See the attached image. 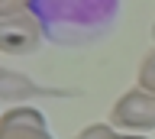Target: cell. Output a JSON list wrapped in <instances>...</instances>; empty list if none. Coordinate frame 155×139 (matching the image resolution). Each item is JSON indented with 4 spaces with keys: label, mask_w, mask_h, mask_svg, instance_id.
<instances>
[{
    "label": "cell",
    "mask_w": 155,
    "mask_h": 139,
    "mask_svg": "<svg viewBox=\"0 0 155 139\" xmlns=\"http://www.w3.org/2000/svg\"><path fill=\"white\" fill-rule=\"evenodd\" d=\"M42 36L65 49L91 45L113 29L120 0H26Z\"/></svg>",
    "instance_id": "obj_1"
},
{
    "label": "cell",
    "mask_w": 155,
    "mask_h": 139,
    "mask_svg": "<svg viewBox=\"0 0 155 139\" xmlns=\"http://www.w3.org/2000/svg\"><path fill=\"white\" fill-rule=\"evenodd\" d=\"M42 26L32 16L26 0H10L0 10V52L7 55H32L42 45Z\"/></svg>",
    "instance_id": "obj_2"
},
{
    "label": "cell",
    "mask_w": 155,
    "mask_h": 139,
    "mask_svg": "<svg viewBox=\"0 0 155 139\" xmlns=\"http://www.w3.org/2000/svg\"><path fill=\"white\" fill-rule=\"evenodd\" d=\"M110 123L116 129H133V133H142V129H155V91L145 88H129L123 97L113 104L110 110Z\"/></svg>",
    "instance_id": "obj_3"
},
{
    "label": "cell",
    "mask_w": 155,
    "mask_h": 139,
    "mask_svg": "<svg viewBox=\"0 0 155 139\" xmlns=\"http://www.w3.org/2000/svg\"><path fill=\"white\" fill-rule=\"evenodd\" d=\"M0 139H55L36 107L16 104L0 117Z\"/></svg>",
    "instance_id": "obj_4"
},
{
    "label": "cell",
    "mask_w": 155,
    "mask_h": 139,
    "mask_svg": "<svg viewBox=\"0 0 155 139\" xmlns=\"http://www.w3.org/2000/svg\"><path fill=\"white\" fill-rule=\"evenodd\" d=\"M45 94L48 91L32 84L26 74H19L13 68H0V100H7V104H26L29 97H45Z\"/></svg>",
    "instance_id": "obj_5"
},
{
    "label": "cell",
    "mask_w": 155,
    "mask_h": 139,
    "mask_svg": "<svg viewBox=\"0 0 155 139\" xmlns=\"http://www.w3.org/2000/svg\"><path fill=\"white\" fill-rule=\"evenodd\" d=\"M74 139H123V136L116 133L113 123H91V126H84Z\"/></svg>",
    "instance_id": "obj_6"
},
{
    "label": "cell",
    "mask_w": 155,
    "mask_h": 139,
    "mask_svg": "<svg viewBox=\"0 0 155 139\" xmlns=\"http://www.w3.org/2000/svg\"><path fill=\"white\" fill-rule=\"evenodd\" d=\"M139 88L155 91V49L149 52L142 58V65H139Z\"/></svg>",
    "instance_id": "obj_7"
},
{
    "label": "cell",
    "mask_w": 155,
    "mask_h": 139,
    "mask_svg": "<svg viewBox=\"0 0 155 139\" xmlns=\"http://www.w3.org/2000/svg\"><path fill=\"white\" fill-rule=\"evenodd\" d=\"M123 139H145V136H123Z\"/></svg>",
    "instance_id": "obj_8"
},
{
    "label": "cell",
    "mask_w": 155,
    "mask_h": 139,
    "mask_svg": "<svg viewBox=\"0 0 155 139\" xmlns=\"http://www.w3.org/2000/svg\"><path fill=\"white\" fill-rule=\"evenodd\" d=\"M7 3H10V0H0V10H3V7H7Z\"/></svg>",
    "instance_id": "obj_9"
}]
</instances>
